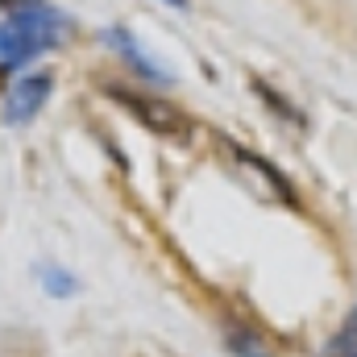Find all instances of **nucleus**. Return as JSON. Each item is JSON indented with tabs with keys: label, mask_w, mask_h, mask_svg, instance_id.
I'll list each match as a JSON object with an SVG mask.
<instances>
[{
	"label": "nucleus",
	"mask_w": 357,
	"mask_h": 357,
	"mask_svg": "<svg viewBox=\"0 0 357 357\" xmlns=\"http://www.w3.org/2000/svg\"><path fill=\"white\" fill-rule=\"evenodd\" d=\"M63 38V17L46 4H29L0 21V67H21Z\"/></svg>",
	"instance_id": "f257e3e1"
},
{
	"label": "nucleus",
	"mask_w": 357,
	"mask_h": 357,
	"mask_svg": "<svg viewBox=\"0 0 357 357\" xmlns=\"http://www.w3.org/2000/svg\"><path fill=\"white\" fill-rule=\"evenodd\" d=\"M112 100H121L150 133H158V137H167V142H187V133H191V125H187V116L171 108V104H162V100H154V96H142V91H125V88H112L108 91Z\"/></svg>",
	"instance_id": "f03ea898"
},
{
	"label": "nucleus",
	"mask_w": 357,
	"mask_h": 357,
	"mask_svg": "<svg viewBox=\"0 0 357 357\" xmlns=\"http://www.w3.org/2000/svg\"><path fill=\"white\" fill-rule=\"evenodd\" d=\"M50 88H54L50 71H29V75L13 79V88L4 91V121L8 125H29L42 112V104L50 100Z\"/></svg>",
	"instance_id": "7ed1b4c3"
},
{
	"label": "nucleus",
	"mask_w": 357,
	"mask_h": 357,
	"mask_svg": "<svg viewBox=\"0 0 357 357\" xmlns=\"http://www.w3.org/2000/svg\"><path fill=\"white\" fill-rule=\"evenodd\" d=\"M225 150H229V158L237 162V171H241V175H254L258 191H262V199H274V204H295V191L287 187V178L278 175L274 167H266L262 158H254L250 150H241V146H233V142H225Z\"/></svg>",
	"instance_id": "20e7f679"
},
{
	"label": "nucleus",
	"mask_w": 357,
	"mask_h": 357,
	"mask_svg": "<svg viewBox=\"0 0 357 357\" xmlns=\"http://www.w3.org/2000/svg\"><path fill=\"white\" fill-rule=\"evenodd\" d=\"M320 357H357V307L345 316V324L333 333V341L324 345Z\"/></svg>",
	"instance_id": "39448f33"
},
{
	"label": "nucleus",
	"mask_w": 357,
	"mask_h": 357,
	"mask_svg": "<svg viewBox=\"0 0 357 357\" xmlns=\"http://www.w3.org/2000/svg\"><path fill=\"white\" fill-rule=\"evenodd\" d=\"M108 42H116V50H121V54H125V59H129V63H133L142 75H150V79H162V75H158V67H154V63H150V59H146V54L133 46V38H129L125 29H108Z\"/></svg>",
	"instance_id": "423d86ee"
},
{
	"label": "nucleus",
	"mask_w": 357,
	"mask_h": 357,
	"mask_svg": "<svg viewBox=\"0 0 357 357\" xmlns=\"http://www.w3.org/2000/svg\"><path fill=\"white\" fill-rule=\"evenodd\" d=\"M229 341H233V345H229L233 354H241V357H266V349H258V341H254V337H245V333H233Z\"/></svg>",
	"instance_id": "0eeeda50"
},
{
	"label": "nucleus",
	"mask_w": 357,
	"mask_h": 357,
	"mask_svg": "<svg viewBox=\"0 0 357 357\" xmlns=\"http://www.w3.org/2000/svg\"><path fill=\"white\" fill-rule=\"evenodd\" d=\"M63 278H67V274H54V270H50V278H46V287H50L54 295H67V291H71V282H63Z\"/></svg>",
	"instance_id": "6e6552de"
},
{
	"label": "nucleus",
	"mask_w": 357,
	"mask_h": 357,
	"mask_svg": "<svg viewBox=\"0 0 357 357\" xmlns=\"http://www.w3.org/2000/svg\"><path fill=\"white\" fill-rule=\"evenodd\" d=\"M29 4H42V0H0L4 13H21V8H29Z\"/></svg>",
	"instance_id": "1a4fd4ad"
},
{
	"label": "nucleus",
	"mask_w": 357,
	"mask_h": 357,
	"mask_svg": "<svg viewBox=\"0 0 357 357\" xmlns=\"http://www.w3.org/2000/svg\"><path fill=\"white\" fill-rule=\"evenodd\" d=\"M167 4H175V8H187V0H167Z\"/></svg>",
	"instance_id": "9d476101"
}]
</instances>
